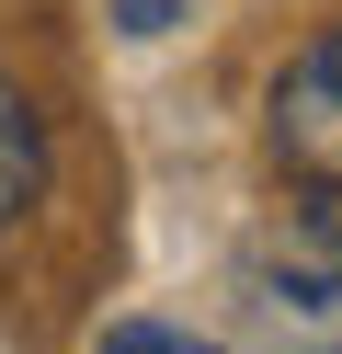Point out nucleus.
Segmentation results:
<instances>
[{"label": "nucleus", "instance_id": "nucleus-1", "mask_svg": "<svg viewBox=\"0 0 342 354\" xmlns=\"http://www.w3.org/2000/svg\"><path fill=\"white\" fill-rule=\"evenodd\" d=\"M240 308L274 354H342V194L285 206V229L240 252Z\"/></svg>", "mask_w": 342, "mask_h": 354}, {"label": "nucleus", "instance_id": "nucleus-4", "mask_svg": "<svg viewBox=\"0 0 342 354\" xmlns=\"http://www.w3.org/2000/svg\"><path fill=\"white\" fill-rule=\"evenodd\" d=\"M103 354H228V343H205V331H171V320H114V331H103Z\"/></svg>", "mask_w": 342, "mask_h": 354}, {"label": "nucleus", "instance_id": "nucleus-5", "mask_svg": "<svg viewBox=\"0 0 342 354\" xmlns=\"http://www.w3.org/2000/svg\"><path fill=\"white\" fill-rule=\"evenodd\" d=\"M171 12H182V0H114V24H126V35H171Z\"/></svg>", "mask_w": 342, "mask_h": 354}, {"label": "nucleus", "instance_id": "nucleus-3", "mask_svg": "<svg viewBox=\"0 0 342 354\" xmlns=\"http://www.w3.org/2000/svg\"><path fill=\"white\" fill-rule=\"evenodd\" d=\"M35 194H46V115L0 80V229H12Z\"/></svg>", "mask_w": 342, "mask_h": 354}, {"label": "nucleus", "instance_id": "nucleus-2", "mask_svg": "<svg viewBox=\"0 0 342 354\" xmlns=\"http://www.w3.org/2000/svg\"><path fill=\"white\" fill-rule=\"evenodd\" d=\"M274 160L308 194H342V24H319L274 80Z\"/></svg>", "mask_w": 342, "mask_h": 354}]
</instances>
